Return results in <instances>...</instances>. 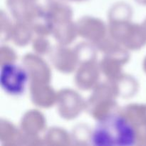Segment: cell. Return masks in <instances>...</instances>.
<instances>
[{
  "instance_id": "6da1fadb",
  "label": "cell",
  "mask_w": 146,
  "mask_h": 146,
  "mask_svg": "<svg viewBox=\"0 0 146 146\" xmlns=\"http://www.w3.org/2000/svg\"><path fill=\"white\" fill-rule=\"evenodd\" d=\"M135 129L123 116L111 113L96 123L91 137L92 145L97 146H131L135 145Z\"/></svg>"
},
{
  "instance_id": "7a4b0ae2",
  "label": "cell",
  "mask_w": 146,
  "mask_h": 146,
  "mask_svg": "<svg viewBox=\"0 0 146 146\" xmlns=\"http://www.w3.org/2000/svg\"><path fill=\"white\" fill-rule=\"evenodd\" d=\"M28 81V74L19 66L14 64H5L0 72V84L6 93L12 96L24 93Z\"/></svg>"
}]
</instances>
